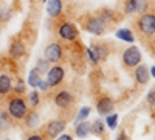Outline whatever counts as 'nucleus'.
Returning a JSON list of instances; mask_svg holds the SVG:
<instances>
[{"mask_svg": "<svg viewBox=\"0 0 155 140\" xmlns=\"http://www.w3.org/2000/svg\"><path fill=\"white\" fill-rule=\"evenodd\" d=\"M28 112V106L20 95H16L8 100V114L12 120H23Z\"/></svg>", "mask_w": 155, "mask_h": 140, "instance_id": "obj_1", "label": "nucleus"}, {"mask_svg": "<svg viewBox=\"0 0 155 140\" xmlns=\"http://www.w3.org/2000/svg\"><path fill=\"white\" fill-rule=\"evenodd\" d=\"M84 28L95 36H101L107 30V20H104L101 16H90L84 22Z\"/></svg>", "mask_w": 155, "mask_h": 140, "instance_id": "obj_2", "label": "nucleus"}, {"mask_svg": "<svg viewBox=\"0 0 155 140\" xmlns=\"http://www.w3.org/2000/svg\"><path fill=\"white\" fill-rule=\"evenodd\" d=\"M137 27L143 34L153 36L155 34V14H152V12H141V16L137 20Z\"/></svg>", "mask_w": 155, "mask_h": 140, "instance_id": "obj_3", "label": "nucleus"}, {"mask_svg": "<svg viewBox=\"0 0 155 140\" xmlns=\"http://www.w3.org/2000/svg\"><path fill=\"white\" fill-rule=\"evenodd\" d=\"M44 56H45V61L48 64H58V62H61L62 58H64V48L58 42H51L50 45H47Z\"/></svg>", "mask_w": 155, "mask_h": 140, "instance_id": "obj_4", "label": "nucleus"}, {"mask_svg": "<svg viewBox=\"0 0 155 140\" xmlns=\"http://www.w3.org/2000/svg\"><path fill=\"white\" fill-rule=\"evenodd\" d=\"M141 62V52L138 47H129L123 53V64L126 67H137Z\"/></svg>", "mask_w": 155, "mask_h": 140, "instance_id": "obj_5", "label": "nucleus"}, {"mask_svg": "<svg viewBox=\"0 0 155 140\" xmlns=\"http://www.w3.org/2000/svg\"><path fill=\"white\" fill-rule=\"evenodd\" d=\"M58 34L61 36V39L64 41H74L79 36V31H78L76 25L71 22H62L58 27Z\"/></svg>", "mask_w": 155, "mask_h": 140, "instance_id": "obj_6", "label": "nucleus"}, {"mask_svg": "<svg viewBox=\"0 0 155 140\" xmlns=\"http://www.w3.org/2000/svg\"><path fill=\"white\" fill-rule=\"evenodd\" d=\"M64 78H65V70L61 66H53L47 72V83L50 87H58L64 81Z\"/></svg>", "mask_w": 155, "mask_h": 140, "instance_id": "obj_7", "label": "nucleus"}, {"mask_svg": "<svg viewBox=\"0 0 155 140\" xmlns=\"http://www.w3.org/2000/svg\"><path fill=\"white\" fill-rule=\"evenodd\" d=\"M65 126H67V121L64 120V118H54V120H51L47 126H45V131H47V137L50 138H56L59 137V134L65 129Z\"/></svg>", "mask_w": 155, "mask_h": 140, "instance_id": "obj_8", "label": "nucleus"}, {"mask_svg": "<svg viewBox=\"0 0 155 140\" xmlns=\"http://www.w3.org/2000/svg\"><path fill=\"white\" fill-rule=\"evenodd\" d=\"M54 104H56L59 109H64V111L73 108L74 98H73L71 92H70V90H61V92H58V94L54 95Z\"/></svg>", "mask_w": 155, "mask_h": 140, "instance_id": "obj_9", "label": "nucleus"}, {"mask_svg": "<svg viewBox=\"0 0 155 140\" xmlns=\"http://www.w3.org/2000/svg\"><path fill=\"white\" fill-rule=\"evenodd\" d=\"M147 0H127L124 12L126 14H135V12H144L147 9Z\"/></svg>", "mask_w": 155, "mask_h": 140, "instance_id": "obj_10", "label": "nucleus"}, {"mask_svg": "<svg viewBox=\"0 0 155 140\" xmlns=\"http://www.w3.org/2000/svg\"><path fill=\"white\" fill-rule=\"evenodd\" d=\"M113 109H115V101H113L110 97H101V98L98 100L96 111H98L99 115L106 117V115H109L110 112H113Z\"/></svg>", "mask_w": 155, "mask_h": 140, "instance_id": "obj_11", "label": "nucleus"}, {"mask_svg": "<svg viewBox=\"0 0 155 140\" xmlns=\"http://www.w3.org/2000/svg\"><path fill=\"white\" fill-rule=\"evenodd\" d=\"M11 92H12V80H11V76L6 75V73L0 75V100L6 98Z\"/></svg>", "mask_w": 155, "mask_h": 140, "instance_id": "obj_12", "label": "nucleus"}, {"mask_svg": "<svg viewBox=\"0 0 155 140\" xmlns=\"http://www.w3.org/2000/svg\"><path fill=\"white\" fill-rule=\"evenodd\" d=\"M25 53H27V48H25L23 42L22 41H12V44L9 47V56L12 59L19 61V59H22L25 56Z\"/></svg>", "mask_w": 155, "mask_h": 140, "instance_id": "obj_13", "label": "nucleus"}, {"mask_svg": "<svg viewBox=\"0 0 155 140\" xmlns=\"http://www.w3.org/2000/svg\"><path fill=\"white\" fill-rule=\"evenodd\" d=\"M134 76H135V80H137V83L138 84H147V81H149V78H150V73H149V69L143 64V66H137V69H135V73H134Z\"/></svg>", "mask_w": 155, "mask_h": 140, "instance_id": "obj_14", "label": "nucleus"}, {"mask_svg": "<svg viewBox=\"0 0 155 140\" xmlns=\"http://www.w3.org/2000/svg\"><path fill=\"white\" fill-rule=\"evenodd\" d=\"M47 12L50 17H59L62 12V2L61 0H47Z\"/></svg>", "mask_w": 155, "mask_h": 140, "instance_id": "obj_15", "label": "nucleus"}, {"mask_svg": "<svg viewBox=\"0 0 155 140\" xmlns=\"http://www.w3.org/2000/svg\"><path fill=\"white\" fill-rule=\"evenodd\" d=\"M116 37H118L120 41L123 42H127V44H132L135 41V37H134V33L129 30V28H120V30H116Z\"/></svg>", "mask_w": 155, "mask_h": 140, "instance_id": "obj_16", "label": "nucleus"}, {"mask_svg": "<svg viewBox=\"0 0 155 140\" xmlns=\"http://www.w3.org/2000/svg\"><path fill=\"white\" fill-rule=\"evenodd\" d=\"M74 134H76L78 137H81V138L87 137V135L90 134V123L85 121V120H82V121H79V123H76Z\"/></svg>", "mask_w": 155, "mask_h": 140, "instance_id": "obj_17", "label": "nucleus"}, {"mask_svg": "<svg viewBox=\"0 0 155 140\" xmlns=\"http://www.w3.org/2000/svg\"><path fill=\"white\" fill-rule=\"evenodd\" d=\"M104 131H106V125L102 120H93V123H90V132H93V135H98V137H102L104 135Z\"/></svg>", "mask_w": 155, "mask_h": 140, "instance_id": "obj_18", "label": "nucleus"}, {"mask_svg": "<svg viewBox=\"0 0 155 140\" xmlns=\"http://www.w3.org/2000/svg\"><path fill=\"white\" fill-rule=\"evenodd\" d=\"M25 125H27V128H36L39 125V114L36 111H31V112H27V115H25Z\"/></svg>", "mask_w": 155, "mask_h": 140, "instance_id": "obj_19", "label": "nucleus"}, {"mask_svg": "<svg viewBox=\"0 0 155 140\" xmlns=\"http://www.w3.org/2000/svg\"><path fill=\"white\" fill-rule=\"evenodd\" d=\"M11 128V115L8 112H0V131L6 132Z\"/></svg>", "mask_w": 155, "mask_h": 140, "instance_id": "obj_20", "label": "nucleus"}, {"mask_svg": "<svg viewBox=\"0 0 155 140\" xmlns=\"http://www.w3.org/2000/svg\"><path fill=\"white\" fill-rule=\"evenodd\" d=\"M92 48L98 53V56H99L101 61L107 59V56H109V47H107V45H104V44H93Z\"/></svg>", "mask_w": 155, "mask_h": 140, "instance_id": "obj_21", "label": "nucleus"}, {"mask_svg": "<svg viewBox=\"0 0 155 140\" xmlns=\"http://www.w3.org/2000/svg\"><path fill=\"white\" fill-rule=\"evenodd\" d=\"M41 73H39L36 69H33L30 73H28V84L33 87V89H36L37 87V83H39V80H41Z\"/></svg>", "mask_w": 155, "mask_h": 140, "instance_id": "obj_22", "label": "nucleus"}, {"mask_svg": "<svg viewBox=\"0 0 155 140\" xmlns=\"http://www.w3.org/2000/svg\"><path fill=\"white\" fill-rule=\"evenodd\" d=\"M90 111H92V109H90L88 106L81 108L79 112H78V115H76V118H74V121H76V123H79V121H82V120H87L88 115H90Z\"/></svg>", "mask_w": 155, "mask_h": 140, "instance_id": "obj_23", "label": "nucleus"}, {"mask_svg": "<svg viewBox=\"0 0 155 140\" xmlns=\"http://www.w3.org/2000/svg\"><path fill=\"white\" fill-rule=\"evenodd\" d=\"M118 114H109V115H106V125L109 126L110 129H115L116 128V125H118Z\"/></svg>", "mask_w": 155, "mask_h": 140, "instance_id": "obj_24", "label": "nucleus"}, {"mask_svg": "<svg viewBox=\"0 0 155 140\" xmlns=\"http://www.w3.org/2000/svg\"><path fill=\"white\" fill-rule=\"evenodd\" d=\"M39 73H41V75H44V73H47L48 72V62L45 61V59H39L37 62H36V67H34Z\"/></svg>", "mask_w": 155, "mask_h": 140, "instance_id": "obj_25", "label": "nucleus"}, {"mask_svg": "<svg viewBox=\"0 0 155 140\" xmlns=\"http://www.w3.org/2000/svg\"><path fill=\"white\" fill-rule=\"evenodd\" d=\"M28 100H30L31 108H37V106H39V103H41V97H39V92H37V90H31V94H30Z\"/></svg>", "mask_w": 155, "mask_h": 140, "instance_id": "obj_26", "label": "nucleus"}, {"mask_svg": "<svg viewBox=\"0 0 155 140\" xmlns=\"http://www.w3.org/2000/svg\"><path fill=\"white\" fill-rule=\"evenodd\" d=\"M85 53H87V56H88V59H90V61H92V62H93V64H95V66H96V64H98V62L101 61V59H99V56H98V53L95 52V50H93L92 47H90V48H87V52H85Z\"/></svg>", "mask_w": 155, "mask_h": 140, "instance_id": "obj_27", "label": "nucleus"}, {"mask_svg": "<svg viewBox=\"0 0 155 140\" xmlns=\"http://www.w3.org/2000/svg\"><path fill=\"white\" fill-rule=\"evenodd\" d=\"M12 92H14L16 95H23V94H25V83H23L22 80H19L17 84L12 87Z\"/></svg>", "mask_w": 155, "mask_h": 140, "instance_id": "obj_28", "label": "nucleus"}, {"mask_svg": "<svg viewBox=\"0 0 155 140\" xmlns=\"http://www.w3.org/2000/svg\"><path fill=\"white\" fill-rule=\"evenodd\" d=\"M11 19V11L3 8V9H0V22H8Z\"/></svg>", "mask_w": 155, "mask_h": 140, "instance_id": "obj_29", "label": "nucleus"}, {"mask_svg": "<svg viewBox=\"0 0 155 140\" xmlns=\"http://www.w3.org/2000/svg\"><path fill=\"white\" fill-rule=\"evenodd\" d=\"M36 89H39V90H42V92H48V89H50V86H48V83H47V80H39V83H37V87Z\"/></svg>", "mask_w": 155, "mask_h": 140, "instance_id": "obj_30", "label": "nucleus"}, {"mask_svg": "<svg viewBox=\"0 0 155 140\" xmlns=\"http://www.w3.org/2000/svg\"><path fill=\"white\" fill-rule=\"evenodd\" d=\"M146 101H147V103H149L150 106H153V104H155V87L149 90V94H147V97H146Z\"/></svg>", "mask_w": 155, "mask_h": 140, "instance_id": "obj_31", "label": "nucleus"}, {"mask_svg": "<svg viewBox=\"0 0 155 140\" xmlns=\"http://www.w3.org/2000/svg\"><path fill=\"white\" fill-rule=\"evenodd\" d=\"M59 138H61V140H71V135H70V134H64V135H61Z\"/></svg>", "mask_w": 155, "mask_h": 140, "instance_id": "obj_32", "label": "nucleus"}, {"mask_svg": "<svg viewBox=\"0 0 155 140\" xmlns=\"http://www.w3.org/2000/svg\"><path fill=\"white\" fill-rule=\"evenodd\" d=\"M149 73H150V76H152V78H155V66L149 70Z\"/></svg>", "mask_w": 155, "mask_h": 140, "instance_id": "obj_33", "label": "nucleus"}, {"mask_svg": "<svg viewBox=\"0 0 155 140\" xmlns=\"http://www.w3.org/2000/svg\"><path fill=\"white\" fill-rule=\"evenodd\" d=\"M126 137V134L124 132H121V134H118V138H124Z\"/></svg>", "mask_w": 155, "mask_h": 140, "instance_id": "obj_34", "label": "nucleus"}, {"mask_svg": "<svg viewBox=\"0 0 155 140\" xmlns=\"http://www.w3.org/2000/svg\"><path fill=\"white\" fill-rule=\"evenodd\" d=\"M42 2H44V3H45V2H47V0H42Z\"/></svg>", "mask_w": 155, "mask_h": 140, "instance_id": "obj_35", "label": "nucleus"}]
</instances>
